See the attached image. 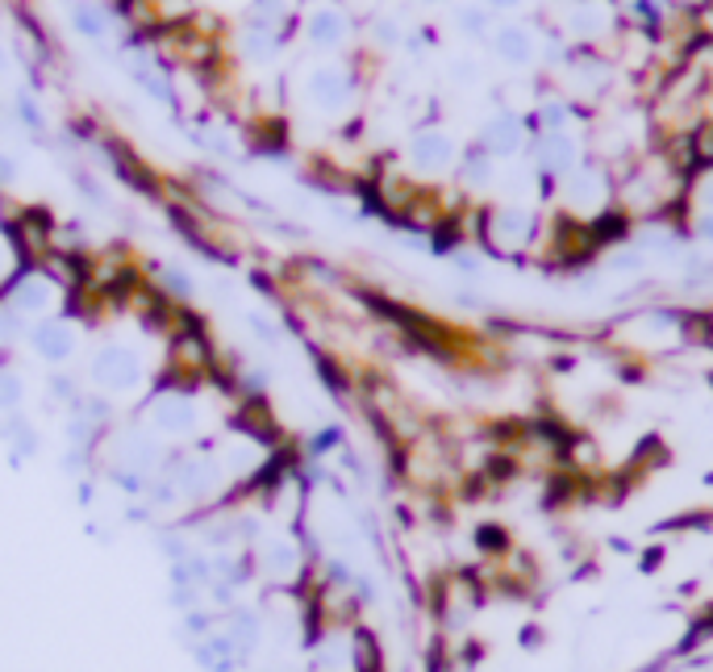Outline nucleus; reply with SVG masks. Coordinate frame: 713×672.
<instances>
[{"mask_svg":"<svg viewBox=\"0 0 713 672\" xmlns=\"http://www.w3.org/2000/svg\"><path fill=\"white\" fill-rule=\"evenodd\" d=\"M421 4H442V0H421Z\"/></svg>","mask_w":713,"mask_h":672,"instance_id":"nucleus-33","label":"nucleus"},{"mask_svg":"<svg viewBox=\"0 0 713 672\" xmlns=\"http://www.w3.org/2000/svg\"><path fill=\"white\" fill-rule=\"evenodd\" d=\"M551 201H555V213L576 217V222H592V217L613 210V171L588 155L580 168L551 189Z\"/></svg>","mask_w":713,"mask_h":672,"instance_id":"nucleus-2","label":"nucleus"},{"mask_svg":"<svg viewBox=\"0 0 713 672\" xmlns=\"http://www.w3.org/2000/svg\"><path fill=\"white\" fill-rule=\"evenodd\" d=\"M488 13H518L525 0H480Z\"/></svg>","mask_w":713,"mask_h":672,"instance_id":"nucleus-27","label":"nucleus"},{"mask_svg":"<svg viewBox=\"0 0 713 672\" xmlns=\"http://www.w3.org/2000/svg\"><path fill=\"white\" fill-rule=\"evenodd\" d=\"M493 55L501 59L505 67H513V71H525V67L543 64V34H539V25L530 22H501L493 30Z\"/></svg>","mask_w":713,"mask_h":672,"instance_id":"nucleus-6","label":"nucleus"},{"mask_svg":"<svg viewBox=\"0 0 713 672\" xmlns=\"http://www.w3.org/2000/svg\"><path fill=\"white\" fill-rule=\"evenodd\" d=\"M18 180V164L9 155H0V184H13Z\"/></svg>","mask_w":713,"mask_h":672,"instance_id":"nucleus-28","label":"nucleus"},{"mask_svg":"<svg viewBox=\"0 0 713 672\" xmlns=\"http://www.w3.org/2000/svg\"><path fill=\"white\" fill-rule=\"evenodd\" d=\"M372 34H376L380 46H400V38H405V34H400V25L393 22V18H380V22L372 25Z\"/></svg>","mask_w":713,"mask_h":672,"instance_id":"nucleus-24","label":"nucleus"},{"mask_svg":"<svg viewBox=\"0 0 713 672\" xmlns=\"http://www.w3.org/2000/svg\"><path fill=\"white\" fill-rule=\"evenodd\" d=\"M689 147L697 168H713V117H701L697 126H689Z\"/></svg>","mask_w":713,"mask_h":672,"instance_id":"nucleus-20","label":"nucleus"},{"mask_svg":"<svg viewBox=\"0 0 713 672\" xmlns=\"http://www.w3.org/2000/svg\"><path fill=\"white\" fill-rule=\"evenodd\" d=\"M613 9H618V22L626 25V30H638V34H647V38H664L671 34L680 18H684V9H676L671 0H613Z\"/></svg>","mask_w":713,"mask_h":672,"instance_id":"nucleus-7","label":"nucleus"},{"mask_svg":"<svg viewBox=\"0 0 713 672\" xmlns=\"http://www.w3.org/2000/svg\"><path fill=\"white\" fill-rule=\"evenodd\" d=\"M22 426H25L22 418H13V422H9V430H22ZM22 451H38V435H34V439L25 435V439H22Z\"/></svg>","mask_w":713,"mask_h":672,"instance_id":"nucleus-30","label":"nucleus"},{"mask_svg":"<svg viewBox=\"0 0 713 672\" xmlns=\"http://www.w3.org/2000/svg\"><path fill=\"white\" fill-rule=\"evenodd\" d=\"M347 18L338 13V9H321V13H314V22H309V34H314L317 46H342L347 43Z\"/></svg>","mask_w":713,"mask_h":672,"instance_id":"nucleus-15","label":"nucleus"},{"mask_svg":"<svg viewBox=\"0 0 713 672\" xmlns=\"http://www.w3.org/2000/svg\"><path fill=\"white\" fill-rule=\"evenodd\" d=\"M476 547H480L484 560H505L509 551H513V539H509V530L497 523H484L476 526Z\"/></svg>","mask_w":713,"mask_h":672,"instance_id":"nucleus-19","label":"nucleus"},{"mask_svg":"<svg viewBox=\"0 0 713 672\" xmlns=\"http://www.w3.org/2000/svg\"><path fill=\"white\" fill-rule=\"evenodd\" d=\"M30 347L46 359V363H64L76 351V335L64 317H43L34 331H30Z\"/></svg>","mask_w":713,"mask_h":672,"instance_id":"nucleus-12","label":"nucleus"},{"mask_svg":"<svg viewBox=\"0 0 713 672\" xmlns=\"http://www.w3.org/2000/svg\"><path fill=\"white\" fill-rule=\"evenodd\" d=\"M460 138L451 134V130L442 126H421L414 138H409V164L418 176H446V171H455L460 164Z\"/></svg>","mask_w":713,"mask_h":672,"instance_id":"nucleus-5","label":"nucleus"},{"mask_svg":"<svg viewBox=\"0 0 713 672\" xmlns=\"http://www.w3.org/2000/svg\"><path fill=\"white\" fill-rule=\"evenodd\" d=\"M263 572L275 576V581H293L296 572H301V551L288 539L284 544H268L263 547Z\"/></svg>","mask_w":713,"mask_h":672,"instance_id":"nucleus-13","label":"nucleus"},{"mask_svg":"<svg viewBox=\"0 0 713 672\" xmlns=\"http://www.w3.org/2000/svg\"><path fill=\"white\" fill-rule=\"evenodd\" d=\"M539 643H543V630H539V627H534V623H530V627L522 630V648H525V651H534V648H539Z\"/></svg>","mask_w":713,"mask_h":672,"instance_id":"nucleus-29","label":"nucleus"},{"mask_svg":"<svg viewBox=\"0 0 713 672\" xmlns=\"http://www.w3.org/2000/svg\"><path fill=\"white\" fill-rule=\"evenodd\" d=\"M705 322H710V343L705 347H713V310H705Z\"/></svg>","mask_w":713,"mask_h":672,"instance_id":"nucleus-32","label":"nucleus"},{"mask_svg":"<svg viewBox=\"0 0 713 672\" xmlns=\"http://www.w3.org/2000/svg\"><path fill=\"white\" fill-rule=\"evenodd\" d=\"M150 422L168 435H189L196 426V401L180 389H159V397L150 401Z\"/></svg>","mask_w":713,"mask_h":672,"instance_id":"nucleus-10","label":"nucleus"},{"mask_svg":"<svg viewBox=\"0 0 713 672\" xmlns=\"http://www.w3.org/2000/svg\"><path fill=\"white\" fill-rule=\"evenodd\" d=\"M138 356L129 347H101L97 359H92V384L105 389V393H129L138 389Z\"/></svg>","mask_w":713,"mask_h":672,"instance_id":"nucleus-8","label":"nucleus"},{"mask_svg":"<svg viewBox=\"0 0 713 672\" xmlns=\"http://www.w3.org/2000/svg\"><path fill=\"white\" fill-rule=\"evenodd\" d=\"M476 213V243L480 251L497 259H522L539 247L543 238V210L539 205H513V201H493Z\"/></svg>","mask_w":713,"mask_h":672,"instance_id":"nucleus-1","label":"nucleus"},{"mask_svg":"<svg viewBox=\"0 0 713 672\" xmlns=\"http://www.w3.org/2000/svg\"><path fill=\"white\" fill-rule=\"evenodd\" d=\"M163 289H171V293L180 296V301H189V296H192L189 276L180 272V268H168V272H163Z\"/></svg>","mask_w":713,"mask_h":672,"instance_id":"nucleus-25","label":"nucleus"},{"mask_svg":"<svg viewBox=\"0 0 713 672\" xmlns=\"http://www.w3.org/2000/svg\"><path fill=\"white\" fill-rule=\"evenodd\" d=\"M647 259L650 255L634 243H622V247H609L606 251V272L613 276H643L647 272Z\"/></svg>","mask_w":713,"mask_h":672,"instance_id":"nucleus-16","label":"nucleus"},{"mask_svg":"<svg viewBox=\"0 0 713 672\" xmlns=\"http://www.w3.org/2000/svg\"><path fill=\"white\" fill-rule=\"evenodd\" d=\"M684 231H689L692 243H713V217L710 213H692V217H684Z\"/></svg>","mask_w":713,"mask_h":672,"instance_id":"nucleus-22","label":"nucleus"},{"mask_svg":"<svg viewBox=\"0 0 713 672\" xmlns=\"http://www.w3.org/2000/svg\"><path fill=\"white\" fill-rule=\"evenodd\" d=\"M9 301H13V314H50L55 301H59V289L38 272L18 276L13 289H9Z\"/></svg>","mask_w":713,"mask_h":672,"instance_id":"nucleus-11","label":"nucleus"},{"mask_svg":"<svg viewBox=\"0 0 713 672\" xmlns=\"http://www.w3.org/2000/svg\"><path fill=\"white\" fill-rule=\"evenodd\" d=\"M455 180H460V189L467 197H488V192H497V184H501V164L488 150H480L472 143L460 155V164H455Z\"/></svg>","mask_w":713,"mask_h":672,"instance_id":"nucleus-9","label":"nucleus"},{"mask_svg":"<svg viewBox=\"0 0 713 672\" xmlns=\"http://www.w3.org/2000/svg\"><path fill=\"white\" fill-rule=\"evenodd\" d=\"M455 25H460V34L476 38V43H480V38H493V30H497V25H493V13L484 9L480 0H476V4H460V9H455Z\"/></svg>","mask_w":713,"mask_h":672,"instance_id":"nucleus-17","label":"nucleus"},{"mask_svg":"<svg viewBox=\"0 0 713 672\" xmlns=\"http://www.w3.org/2000/svg\"><path fill=\"white\" fill-rule=\"evenodd\" d=\"M338 443H342V430H338V426H326V430L309 443V456H330V451H338Z\"/></svg>","mask_w":713,"mask_h":672,"instance_id":"nucleus-23","label":"nucleus"},{"mask_svg":"<svg viewBox=\"0 0 713 672\" xmlns=\"http://www.w3.org/2000/svg\"><path fill=\"white\" fill-rule=\"evenodd\" d=\"M347 88H351V85H347V76H342V71H335V67H321V71L314 76V97L326 109L342 105V101H347Z\"/></svg>","mask_w":713,"mask_h":672,"instance_id":"nucleus-18","label":"nucleus"},{"mask_svg":"<svg viewBox=\"0 0 713 672\" xmlns=\"http://www.w3.org/2000/svg\"><path fill=\"white\" fill-rule=\"evenodd\" d=\"M446 76H451V85L476 88L484 80V67H480V59H472V55H460V59H451Z\"/></svg>","mask_w":713,"mask_h":672,"instance_id":"nucleus-21","label":"nucleus"},{"mask_svg":"<svg viewBox=\"0 0 713 672\" xmlns=\"http://www.w3.org/2000/svg\"><path fill=\"white\" fill-rule=\"evenodd\" d=\"M671 4H676V9H684V13H692V9H701L705 0H671Z\"/></svg>","mask_w":713,"mask_h":672,"instance_id":"nucleus-31","label":"nucleus"},{"mask_svg":"<svg viewBox=\"0 0 713 672\" xmlns=\"http://www.w3.org/2000/svg\"><path fill=\"white\" fill-rule=\"evenodd\" d=\"M530 122H525L522 109H497V113H488L484 117L480 134H476V147L488 150L497 164L505 159H525V150H530Z\"/></svg>","mask_w":713,"mask_h":672,"instance_id":"nucleus-4","label":"nucleus"},{"mask_svg":"<svg viewBox=\"0 0 713 672\" xmlns=\"http://www.w3.org/2000/svg\"><path fill=\"white\" fill-rule=\"evenodd\" d=\"M659 564H664V544H655V547H647V551H638V568H643V572H655Z\"/></svg>","mask_w":713,"mask_h":672,"instance_id":"nucleus-26","label":"nucleus"},{"mask_svg":"<svg viewBox=\"0 0 713 672\" xmlns=\"http://www.w3.org/2000/svg\"><path fill=\"white\" fill-rule=\"evenodd\" d=\"M525 159H530V168L539 171V180L546 184V201H551V189L588 159V143H585L580 130L534 134V138H530V150H525Z\"/></svg>","mask_w":713,"mask_h":672,"instance_id":"nucleus-3","label":"nucleus"},{"mask_svg":"<svg viewBox=\"0 0 713 672\" xmlns=\"http://www.w3.org/2000/svg\"><path fill=\"white\" fill-rule=\"evenodd\" d=\"M692 213H710L713 217V168H697L689 176V192H684V217Z\"/></svg>","mask_w":713,"mask_h":672,"instance_id":"nucleus-14","label":"nucleus"}]
</instances>
